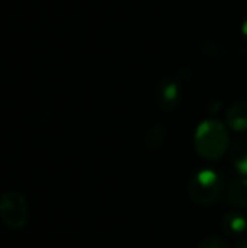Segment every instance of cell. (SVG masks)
Returning <instances> with one entry per match:
<instances>
[{
	"instance_id": "1",
	"label": "cell",
	"mask_w": 247,
	"mask_h": 248,
	"mask_svg": "<svg viewBox=\"0 0 247 248\" xmlns=\"http://www.w3.org/2000/svg\"><path fill=\"white\" fill-rule=\"evenodd\" d=\"M230 147V134L227 126L217 121H204L195 132V148L205 160H220Z\"/></svg>"
},
{
	"instance_id": "2",
	"label": "cell",
	"mask_w": 247,
	"mask_h": 248,
	"mask_svg": "<svg viewBox=\"0 0 247 248\" xmlns=\"http://www.w3.org/2000/svg\"><path fill=\"white\" fill-rule=\"evenodd\" d=\"M188 192L195 203L213 205L224 192V179L215 170L202 169L197 171L189 180Z\"/></svg>"
},
{
	"instance_id": "3",
	"label": "cell",
	"mask_w": 247,
	"mask_h": 248,
	"mask_svg": "<svg viewBox=\"0 0 247 248\" xmlns=\"http://www.w3.org/2000/svg\"><path fill=\"white\" fill-rule=\"evenodd\" d=\"M154 99L162 110H166V112L175 110L181 102L179 83L170 77L160 80L154 90Z\"/></svg>"
},
{
	"instance_id": "4",
	"label": "cell",
	"mask_w": 247,
	"mask_h": 248,
	"mask_svg": "<svg viewBox=\"0 0 247 248\" xmlns=\"http://www.w3.org/2000/svg\"><path fill=\"white\" fill-rule=\"evenodd\" d=\"M226 122L230 129L237 131V132H245L247 131V103L246 102H239L233 105L227 115H226Z\"/></svg>"
},
{
	"instance_id": "5",
	"label": "cell",
	"mask_w": 247,
	"mask_h": 248,
	"mask_svg": "<svg viewBox=\"0 0 247 248\" xmlns=\"http://www.w3.org/2000/svg\"><path fill=\"white\" fill-rule=\"evenodd\" d=\"M223 230L230 237H242L247 231V218L242 212H229L223 218Z\"/></svg>"
},
{
	"instance_id": "6",
	"label": "cell",
	"mask_w": 247,
	"mask_h": 248,
	"mask_svg": "<svg viewBox=\"0 0 247 248\" xmlns=\"http://www.w3.org/2000/svg\"><path fill=\"white\" fill-rule=\"evenodd\" d=\"M229 202L240 209H247V177L236 179L227 189Z\"/></svg>"
},
{
	"instance_id": "7",
	"label": "cell",
	"mask_w": 247,
	"mask_h": 248,
	"mask_svg": "<svg viewBox=\"0 0 247 248\" xmlns=\"http://www.w3.org/2000/svg\"><path fill=\"white\" fill-rule=\"evenodd\" d=\"M231 163L243 177H247V135L234 141L231 147Z\"/></svg>"
},
{
	"instance_id": "8",
	"label": "cell",
	"mask_w": 247,
	"mask_h": 248,
	"mask_svg": "<svg viewBox=\"0 0 247 248\" xmlns=\"http://www.w3.org/2000/svg\"><path fill=\"white\" fill-rule=\"evenodd\" d=\"M166 137V128L159 124V125H154L146 135V147L148 150H157L162 144H163V140Z\"/></svg>"
},
{
	"instance_id": "9",
	"label": "cell",
	"mask_w": 247,
	"mask_h": 248,
	"mask_svg": "<svg viewBox=\"0 0 247 248\" xmlns=\"http://www.w3.org/2000/svg\"><path fill=\"white\" fill-rule=\"evenodd\" d=\"M198 248H229V246L226 240L214 235V237H207L205 240H202Z\"/></svg>"
},
{
	"instance_id": "10",
	"label": "cell",
	"mask_w": 247,
	"mask_h": 248,
	"mask_svg": "<svg viewBox=\"0 0 247 248\" xmlns=\"http://www.w3.org/2000/svg\"><path fill=\"white\" fill-rule=\"evenodd\" d=\"M242 33H243V36L247 39V19L243 22V25H242Z\"/></svg>"
},
{
	"instance_id": "11",
	"label": "cell",
	"mask_w": 247,
	"mask_h": 248,
	"mask_svg": "<svg viewBox=\"0 0 247 248\" xmlns=\"http://www.w3.org/2000/svg\"><path fill=\"white\" fill-rule=\"evenodd\" d=\"M237 248H247V238L246 240H243V241L237 246Z\"/></svg>"
}]
</instances>
